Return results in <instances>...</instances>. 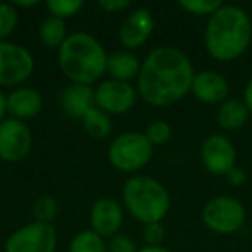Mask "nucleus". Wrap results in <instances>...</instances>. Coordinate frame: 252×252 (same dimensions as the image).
<instances>
[{"instance_id":"aec40b11","label":"nucleus","mask_w":252,"mask_h":252,"mask_svg":"<svg viewBox=\"0 0 252 252\" xmlns=\"http://www.w3.org/2000/svg\"><path fill=\"white\" fill-rule=\"evenodd\" d=\"M38 33L43 45L49 47V49H57V50L61 49V45L69 36L67 35L66 21H63L59 18H54V16H49V18L43 19L42 25H40Z\"/></svg>"},{"instance_id":"f03ea898","label":"nucleus","mask_w":252,"mask_h":252,"mask_svg":"<svg viewBox=\"0 0 252 252\" xmlns=\"http://www.w3.org/2000/svg\"><path fill=\"white\" fill-rule=\"evenodd\" d=\"M252 40V23L244 9L221 5L207 19L204 45L214 61L230 63L249 49Z\"/></svg>"},{"instance_id":"a878e982","label":"nucleus","mask_w":252,"mask_h":252,"mask_svg":"<svg viewBox=\"0 0 252 252\" xmlns=\"http://www.w3.org/2000/svg\"><path fill=\"white\" fill-rule=\"evenodd\" d=\"M178 5L189 14L211 18L223 5V2L221 0H180Z\"/></svg>"},{"instance_id":"dca6fc26","label":"nucleus","mask_w":252,"mask_h":252,"mask_svg":"<svg viewBox=\"0 0 252 252\" xmlns=\"http://www.w3.org/2000/svg\"><path fill=\"white\" fill-rule=\"evenodd\" d=\"M61 105L69 118L81 119L95 105V90L88 85L69 83L61 94Z\"/></svg>"},{"instance_id":"72a5a7b5","label":"nucleus","mask_w":252,"mask_h":252,"mask_svg":"<svg viewBox=\"0 0 252 252\" xmlns=\"http://www.w3.org/2000/svg\"><path fill=\"white\" fill-rule=\"evenodd\" d=\"M38 4H40L38 0H30V2H23V0H14V2H12V5H14V7H23V9L36 7Z\"/></svg>"},{"instance_id":"9b49d317","label":"nucleus","mask_w":252,"mask_h":252,"mask_svg":"<svg viewBox=\"0 0 252 252\" xmlns=\"http://www.w3.org/2000/svg\"><path fill=\"white\" fill-rule=\"evenodd\" d=\"M200 161L211 175L226 176L237 166V149L226 135L213 133L200 145Z\"/></svg>"},{"instance_id":"393cba45","label":"nucleus","mask_w":252,"mask_h":252,"mask_svg":"<svg viewBox=\"0 0 252 252\" xmlns=\"http://www.w3.org/2000/svg\"><path fill=\"white\" fill-rule=\"evenodd\" d=\"M144 135L152 145H162L166 142H169L173 130L168 121H164V119H154V121H151L147 125Z\"/></svg>"},{"instance_id":"bb28decb","label":"nucleus","mask_w":252,"mask_h":252,"mask_svg":"<svg viewBox=\"0 0 252 252\" xmlns=\"http://www.w3.org/2000/svg\"><path fill=\"white\" fill-rule=\"evenodd\" d=\"M137 242L126 233H116L114 237L109 238L107 251L109 252H138Z\"/></svg>"},{"instance_id":"f257e3e1","label":"nucleus","mask_w":252,"mask_h":252,"mask_svg":"<svg viewBox=\"0 0 252 252\" xmlns=\"http://www.w3.org/2000/svg\"><path fill=\"white\" fill-rule=\"evenodd\" d=\"M193 64L176 47H158L142 61L137 78L138 97L154 107H166L182 100L192 90Z\"/></svg>"},{"instance_id":"9d476101","label":"nucleus","mask_w":252,"mask_h":252,"mask_svg":"<svg viewBox=\"0 0 252 252\" xmlns=\"http://www.w3.org/2000/svg\"><path fill=\"white\" fill-rule=\"evenodd\" d=\"M138 92L128 81L107 80L100 81L95 88V105L109 116L126 114L137 104Z\"/></svg>"},{"instance_id":"7c9ffc66","label":"nucleus","mask_w":252,"mask_h":252,"mask_svg":"<svg viewBox=\"0 0 252 252\" xmlns=\"http://www.w3.org/2000/svg\"><path fill=\"white\" fill-rule=\"evenodd\" d=\"M244 104L249 109V112L252 114V76L249 78L247 85L244 88Z\"/></svg>"},{"instance_id":"2eb2a0df","label":"nucleus","mask_w":252,"mask_h":252,"mask_svg":"<svg viewBox=\"0 0 252 252\" xmlns=\"http://www.w3.org/2000/svg\"><path fill=\"white\" fill-rule=\"evenodd\" d=\"M43 105V98L36 88L32 87H18L12 88L7 94V112L11 118L25 121L40 114Z\"/></svg>"},{"instance_id":"412c9836","label":"nucleus","mask_w":252,"mask_h":252,"mask_svg":"<svg viewBox=\"0 0 252 252\" xmlns=\"http://www.w3.org/2000/svg\"><path fill=\"white\" fill-rule=\"evenodd\" d=\"M69 252H109L107 242L92 230L78 231L69 245Z\"/></svg>"},{"instance_id":"4468645a","label":"nucleus","mask_w":252,"mask_h":252,"mask_svg":"<svg viewBox=\"0 0 252 252\" xmlns=\"http://www.w3.org/2000/svg\"><path fill=\"white\" fill-rule=\"evenodd\" d=\"M190 92L202 104L221 105L224 100H228L230 85H228V80L221 73L206 69V71H200V73H195L192 90Z\"/></svg>"},{"instance_id":"39448f33","label":"nucleus","mask_w":252,"mask_h":252,"mask_svg":"<svg viewBox=\"0 0 252 252\" xmlns=\"http://www.w3.org/2000/svg\"><path fill=\"white\" fill-rule=\"evenodd\" d=\"M154 145L138 131L119 133L107 149V159L114 169L121 173H137L151 162Z\"/></svg>"},{"instance_id":"7ed1b4c3","label":"nucleus","mask_w":252,"mask_h":252,"mask_svg":"<svg viewBox=\"0 0 252 252\" xmlns=\"http://www.w3.org/2000/svg\"><path fill=\"white\" fill-rule=\"evenodd\" d=\"M107 57L104 45L94 35L83 32L71 33L57 50V63L64 76L71 83L88 87L105 74Z\"/></svg>"},{"instance_id":"20e7f679","label":"nucleus","mask_w":252,"mask_h":252,"mask_svg":"<svg viewBox=\"0 0 252 252\" xmlns=\"http://www.w3.org/2000/svg\"><path fill=\"white\" fill-rule=\"evenodd\" d=\"M123 204L128 213L144 224L161 223L171 209V197L159 180L135 175L123 183Z\"/></svg>"},{"instance_id":"1a4fd4ad","label":"nucleus","mask_w":252,"mask_h":252,"mask_svg":"<svg viewBox=\"0 0 252 252\" xmlns=\"http://www.w3.org/2000/svg\"><path fill=\"white\" fill-rule=\"evenodd\" d=\"M33 135L25 121L5 118L0 121V159L5 162H19L30 154Z\"/></svg>"},{"instance_id":"ddd939ff","label":"nucleus","mask_w":252,"mask_h":252,"mask_svg":"<svg viewBox=\"0 0 252 252\" xmlns=\"http://www.w3.org/2000/svg\"><path fill=\"white\" fill-rule=\"evenodd\" d=\"M90 230L100 235L102 238H111L119 233V228L123 224V206L116 199L102 197L95 200L90 207L88 214Z\"/></svg>"},{"instance_id":"2f4dec72","label":"nucleus","mask_w":252,"mask_h":252,"mask_svg":"<svg viewBox=\"0 0 252 252\" xmlns=\"http://www.w3.org/2000/svg\"><path fill=\"white\" fill-rule=\"evenodd\" d=\"M5 114H7V95L0 88V121L5 119Z\"/></svg>"},{"instance_id":"cd10ccee","label":"nucleus","mask_w":252,"mask_h":252,"mask_svg":"<svg viewBox=\"0 0 252 252\" xmlns=\"http://www.w3.org/2000/svg\"><path fill=\"white\" fill-rule=\"evenodd\" d=\"M166 237V228L162 223H151L144 224V238L145 245H162Z\"/></svg>"},{"instance_id":"b1692460","label":"nucleus","mask_w":252,"mask_h":252,"mask_svg":"<svg viewBox=\"0 0 252 252\" xmlns=\"http://www.w3.org/2000/svg\"><path fill=\"white\" fill-rule=\"evenodd\" d=\"M18 11L12 4L0 2V42H7L18 26Z\"/></svg>"},{"instance_id":"0eeeda50","label":"nucleus","mask_w":252,"mask_h":252,"mask_svg":"<svg viewBox=\"0 0 252 252\" xmlns=\"http://www.w3.org/2000/svg\"><path fill=\"white\" fill-rule=\"evenodd\" d=\"M35 71V59L26 47L0 42V88L23 87Z\"/></svg>"},{"instance_id":"5701e85b","label":"nucleus","mask_w":252,"mask_h":252,"mask_svg":"<svg viewBox=\"0 0 252 252\" xmlns=\"http://www.w3.org/2000/svg\"><path fill=\"white\" fill-rule=\"evenodd\" d=\"M45 5L50 16L63 19V21L76 16L83 9V2L81 0H49Z\"/></svg>"},{"instance_id":"6e6552de","label":"nucleus","mask_w":252,"mask_h":252,"mask_svg":"<svg viewBox=\"0 0 252 252\" xmlns=\"http://www.w3.org/2000/svg\"><path fill=\"white\" fill-rule=\"evenodd\" d=\"M57 231L52 224L28 223L7 237L4 252H56Z\"/></svg>"},{"instance_id":"c756f323","label":"nucleus","mask_w":252,"mask_h":252,"mask_svg":"<svg viewBox=\"0 0 252 252\" xmlns=\"http://www.w3.org/2000/svg\"><path fill=\"white\" fill-rule=\"evenodd\" d=\"M226 180L231 187H242L245 183V180H247V175H245V171L242 168L235 166V168L226 175Z\"/></svg>"},{"instance_id":"423d86ee","label":"nucleus","mask_w":252,"mask_h":252,"mask_svg":"<svg viewBox=\"0 0 252 252\" xmlns=\"http://www.w3.org/2000/svg\"><path fill=\"white\" fill-rule=\"evenodd\" d=\"M200 218L206 228H209L214 233L231 235L244 226L247 213H245L244 204L238 199L218 195L204 204Z\"/></svg>"},{"instance_id":"473e14b6","label":"nucleus","mask_w":252,"mask_h":252,"mask_svg":"<svg viewBox=\"0 0 252 252\" xmlns=\"http://www.w3.org/2000/svg\"><path fill=\"white\" fill-rule=\"evenodd\" d=\"M138 252H171L169 249H166L164 245H144L138 249Z\"/></svg>"},{"instance_id":"a211bd4d","label":"nucleus","mask_w":252,"mask_h":252,"mask_svg":"<svg viewBox=\"0 0 252 252\" xmlns=\"http://www.w3.org/2000/svg\"><path fill=\"white\" fill-rule=\"evenodd\" d=\"M249 116H251V112L245 107L244 100L228 98V100H224L223 104L218 107L216 121L223 130L235 131V130H240L242 126L247 123Z\"/></svg>"},{"instance_id":"6ab92c4d","label":"nucleus","mask_w":252,"mask_h":252,"mask_svg":"<svg viewBox=\"0 0 252 252\" xmlns=\"http://www.w3.org/2000/svg\"><path fill=\"white\" fill-rule=\"evenodd\" d=\"M81 125H83V130L87 131L92 138H95V140H104V138H107L112 130L111 116L102 111V109H98L97 105H94V107L81 118Z\"/></svg>"},{"instance_id":"f3484780","label":"nucleus","mask_w":252,"mask_h":252,"mask_svg":"<svg viewBox=\"0 0 252 252\" xmlns=\"http://www.w3.org/2000/svg\"><path fill=\"white\" fill-rule=\"evenodd\" d=\"M142 63L137 56H135L131 50H114L112 54H109L107 57V67H105V73L109 74L111 80L118 81H128L138 78L140 73Z\"/></svg>"},{"instance_id":"f8f14e48","label":"nucleus","mask_w":252,"mask_h":252,"mask_svg":"<svg viewBox=\"0 0 252 252\" xmlns=\"http://www.w3.org/2000/svg\"><path fill=\"white\" fill-rule=\"evenodd\" d=\"M154 32V18L147 7H137L133 12L126 16L121 23L118 32L119 43L123 49L133 50L142 47L149 40V36Z\"/></svg>"},{"instance_id":"c85d7f7f","label":"nucleus","mask_w":252,"mask_h":252,"mask_svg":"<svg viewBox=\"0 0 252 252\" xmlns=\"http://www.w3.org/2000/svg\"><path fill=\"white\" fill-rule=\"evenodd\" d=\"M98 7L107 12H121V11H126V9H130L131 2L130 0H100V2H98Z\"/></svg>"},{"instance_id":"4be33fe9","label":"nucleus","mask_w":252,"mask_h":252,"mask_svg":"<svg viewBox=\"0 0 252 252\" xmlns=\"http://www.w3.org/2000/svg\"><path fill=\"white\" fill-rule=\"evenodd\" d=\"M57 211H59V207H57L56 199L50 195H40L33 202V218L36 223L52 224V221L57 216Z\"/></svg>"}]
</instances>
